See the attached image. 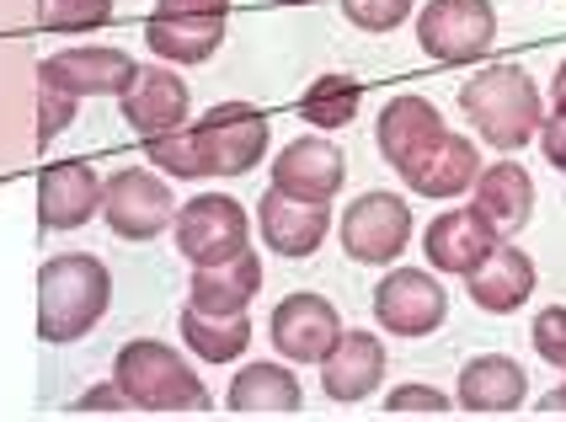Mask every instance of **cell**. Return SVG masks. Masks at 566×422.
Instances as JSON below:
<instances>
[{
    "label": "cell",
    "instance_id": "obj_1",
    "mask_svg": "<svg viewBox=\"0 0 566 422\" xmlns=\"http://www.w3.org/2000/svg\"><path fill=\"white\" fill-rule=\"evenodd\" d=\"M375 139L417 198H460L481 177L475 145L449 129L428 97H390L375 118Z\"/></svg>",
    "mask_w": 566,
    "mask_h": 422
},
{
    "label": "cell",
    "instance_id": "obj_2",
    "mask_svg": "<svg viewBox=\"0 0 566 422\" xmlns=\"http://www.w3.org/2000/svg\"><path fill=\"white\" fill-rule=\"evenodd\" d=\"M150 161L166 177H241L268 156V118L247 102H224L209 107L192 129H171L145 139Z\"/></svg>",
    "mask_w": 566,
    "mask_h": 422
},
{
    "label": "cell",
    "instance_id": "obj_3",
    "mask_svg": "<svg viewBox=\"0 0 566 422\" xmlns=\"http://www.w3.org/2000/svg\"><path fill=\"white\" fill-rule=\"evenodd\" d=\"M113 299V273L92 252L49 257L38 273V337L43 342H81Z\"/></svg>",
    "mask_w": 566,
    "mask_h": 422
},
{
    "label": "cell",
    "instance_id": "obj_4",
    "mask_svg": "<svg viewBox=\"0 0 566 422\" xmlns=\"http://www.w3.org/2000/svg\"><path fill=\"white\" fill-rule=\"evenodd\" d=\"M460 107H465L471 129L486 145H497V150H524L539 134V118H545L539 86L530 81V70H518V65L481 70L471 86L460 92Z\"/></svg>",
    "mask_w": 566,
    "mask_h": 422
},
{
    "label": "cell",
    "instance_id": "obj_5",
    "mask_svg": "<svg viewBox=\"0 0 566 422\" xmlns=\"http://www.w3.org/2000/svg\"><path fill=\"white\" fill-rule=\"evenodd\" d=\"M113 380L128 395V407H139V412H209V390L188 369V358L150 337L128 342L118 354Z\"/></svg>",
    "mask_w": 566,
    "mask_h": 422
},
{
    "label": "cell",
    "instance_id": "obj_6",
    "mask_svg": "<svg viewBox=\"0 0 566 422\" xmlns=\"http://www.w3.org/2000/svg\"><path fill=\"white\" fill-rule=\"evenodd\" d=\"M492 38H497V11L486 0H433L417 17V43L443 65L481 60Z\"/></svg>",
    "mask_w": 566,
    "mask_h": 422
},
{
    "label": "cell",
    "instance_id": "obj_7",
    "mask_svg": "<svg viewBox=\"0 0 566 422\" xmlns=\"http://www.w3.org/2000/svg\"><path fill=\"white\" fill-rule=\"evenodd\" d=\"M171 230H177V252L198 267V262H220L247 252L252 220L230 193H198L188 209H177Z\"/></svg>",
    "mask_w": 566,
    "mask_h": 422
},
{
    "label": "cell",
    "instance_id": "obj_8",
    "mask_svg": "<svg viewBox=\"0 0 566 422\" xmlns=\"http://www.w3.org/2000/svg\"><path fill=\"white\" fill-rule=\"evenodd\" d=\"M102 220L124 241H150V235H160L177 220V203H171V188L160 177L128 166L113 182H102Z\"/></svg>",
    "mask_w": 566,
    "mask_h": 422
},
{
    "label": "cell",
    "instance_id": "obj_9",
    "mask_svg": "<svg viewBox=\"0 0 566 422\" xmlns=\"http://www.w3.org/2000/svg\"><path fill=\"white\" fill-rule=\"evenodd\" d=\"M375 316L385 331L396 337H428L439 331L443 316H449V294L433 273L422 267H390L375 289Z\"/></svg>",
    "mask_w": 566,
    "mask_h": 422
},
{
    "label": "cell",
    "instance_id": "obj_10",
    "mask_svg": "<svg viewBox=\"0 0 566 422\" xmlns=\"http://www.w3.org/2000/svg\"><path fill=\"white\" fill-rule=\"evenodd\" d=\"M411 241V209L401 193H364L343 214V246L353 262H396Z\"/></svg>",
    "mask_w": 566,
    "mask_h": 422
},
{
    "label": "cell",
    "instance_id": "obj_11",
    "mask_svg": "<svg viewBox=\"0 0 566 422\" xmlns=\"http://www.w3.org/2000/svg\"><path fill=\"white\" fill-rule=\"evenodd\" d=\"M337 337H343L337 305L311 289L289 294L279 310H273V348H279L289 363H321V358L337 348Z\"/></svg>",
    "mask_w": 566,
    "mask_h": 422
},
{
    "label": "cell",
    "instance_id": "obj_12",
    "mask_svg": "<svg viewBox=\"0 0 566 422\" xmlns=\"http://www.w3.org/2000/svg\"><path fill=\"white\" fill-rule=\"evenodd\" d=\"M38 81H54L75 97H124L139 81V65L124 49H64L38 65Z\"/></svg>",
    "mask_w": 566,
    "mask_h": 422
},
{
    "label": "cell",
    "instance_id": "obj_13",
    "mask_svg": "<svg viewBox=\"0 0 566 422\" xmlns=\"http://www.w3.org/2000/svg\"><path fill=\"white\" fill-rule=\"evenodd\" d=\"M343 182H347L343 150L332 139H321V134H305V139L283 145L279 161H273V188H283L294 198H311V203H332L343 193Z\"/></svg>",
    "mask_w": 566,
    "mask_h": 422
},
{
    "label": "cell",
    "instance_id": "obj_14",
    "mask_svg": "<svg viewBox=\"0 0 566 422\" xmlns=\"http://www.w3.org/2000/svg\"><path fill=\"white\" fill-rule=\"evenodd\" d=\"M326 225H332V203H311V198H294L283 188H268L256 203V230L279 257H311L326 241Z\"/></svg>",
    "mask_w": 566,
    "mask_h": 422
},
{
    "label": "cell",
    "instance_id": "obj_15",
    "mask_svg": "<svg viewBox=\"0 0 566 422\" xmlns=\"http://www.w3.org/2000/svg\"><path fill=\"white\" fill-rule=\"evenodd\" d=\"M471 193H475L471 209L492 225L497 241L518 235V230L530 225V214H535V177H530L518 161L481 166V177L471 182Z\"/></svg>",
    "mask_w": 566,
    "mask_h": 422
},
{
    "label": "cell",
    "instance_id": "obj_16",
    "mask_svg": "<svg viewBox=\"0 0 566 422\" xmlns=\"http://www.w3.org/2000/svg\"><path fill=\"white\" fill-rule=\"evenodd\" d=\"M102 209V177L86 161H60L38 182V220L43 230H81Z\"/></svg>",
    "mask_w": 566,
    "mask_h": 422
},
{
    "label": "cell",
    "instance_id": "obj_17",
    "mask_svg": "<svg viewBox=\"0 0 566 422\" xmlns=\"http://www.w3.org/2000/svg\"><path fill=\"white\" fill-rule=\"evenodd\" d=\"M465 289H471V299L486 316H513V310L530 305V294H535V257L497 241L492 257L475 262L471 273H465Z\"/></svg>",
    "mask_w": 566,
    "mask_h": 422
},
{
    "label": "cell",
    "instance_id": "obj_18",
    "mask_svg": "<svg viewBox=\"0 0 566 422\" xmlns=\"http://www.w3.org/2000/svg\"><path fill=\"white\" fill-rule=\"evenodd\" d=\"M492 246H497V235H492V225L475 209H443L439 220H428V230H422L428 262L439 273H460V278L471 273L475 262L492 257Z\"/></svg>",
    "mask_w": 566,
    "mask_h": 422
},
{
    "label": "cell",
    "instance_id": "obj_19",
    "mask_svg": "<svg viewBox=\"0 0 566 422\" xmlns=\"http://www.w3.org/2000/svg\"><path fill=\"white\" fill-rule=\"evenodd\" d=\"M188 107H192L188 86H182V75H171V70H139V81L124 92V118L145 134V139L182 129V124H188Z\"/></svg>",
    "mask_w": 566,
    "mask_h": 422
},
{
    "label": "cell",
    "instance_id": "obj_20",
    "mask_svg": "<svg viewBox=\"0 0 566 422\" xmlns=\"http://www.w3.org/2000/svg\"><path fill=\"white\" fill-rule=\"evenodd\" d=\"M321 380L332 401H364L385 380V342L369 331H343L337 348L321 358Z\"/></svg>",
    "mask_w": 566,
    "mask_h": 422
},
{
    "label": "cell",
    "instance_id": "obj_21",
    "mask_svg": "<svg viewBox=\"0 0 566 422\" xmlns=\"http://www.w3.org/2000/svg\"><path fill=\"white\" fill-rule=\"evenodd\" d=\"M454 395H460L465 412H518L524 395H530V374H524L518 358L486 354V358H471V363L460 369Z\"/></svg>",
    "mask_w": 566,
    "mask_h": 422
},
{
    "label": "cell",
    "instance_id": "obj_22",
    "mask_svg": "<svg viewBox=\"0 0 566 422\" xmlns=\"http://www.w3.org/2000/svg\"><path fill=\"white\" fill-rule=\"evenodd\" d=\"M300 401H305L300 380H294L283 363H273V358L247 363V369L230 380V395H224V407H230L235 418H289V412H300Z\"/></svg>",
    "mask_w": 566,
    "mask_h": 422
},
{
    "label": "cell",
    "instance_id": "obj_23",
    "mask_svg": "<svg viewBox=\"0 0 566 422\" xmlns=\"http://www.w3.org/2000/svg\"><path fill=\"white\" fill-rule=\"evenodd\" d=\"M262 289V262L252 252H235L220 262L192 267V305L198 310H247Z\"/></svg>",
    "mask_w": 566,
    "mask_h": 422
},
{
    "label": "cell",
    "instance_id": "obj_24",
    "mask_svg": "<svg viewBox=\"0 0 566 422\" xmlns=\"http://www.w3.org/2000/svg\"><path fill=\"white\" fill-rule=\"evenodd\" d=\"M145 43L171 65H203L224 43V17H150Z\"/></svg>",
    "mask_w": 566,
    "mask_h": 422
},
{
    "label": "cell",
    "instance_id": "obj_25",
    "mask_svg": "<svg viewBox=\"0 0 566 422\" xmlns=\"http://www.w3.org/2000/svg\"><path fill=\"white\" fill-rule=\"evenodd\" d=\"M182 337L203 363H230L252 342V321H247V310H198L192 305L182 316Z\"/></svg>",
    "mask_w": 566,
    "mask_h": 422
},
{
    "label": "cell",
    "instance_id": "obj_26",
    "mask_svg": "<svg viewBox=\"0 0 566 422\" xmlns=\"http://www.w3.org/2000/svg\"><path fill=\"white\" fill-rule=\"evenodd\" d=\"M358 102H364V92H358L353 75H321L300 97V118L315 124V129H343V124L358 118Z\"/></svg>",
    "mask_w": 566,
    "mask_h": 422
},
{
    "label": "cell",
    "instance_id": "obj_27",
    "mask_svg": "<svg viewBox=\"0 0 566 422\" xmlns=\"http://www.w3.org/2000/svg\"><path fill=\"white\" fill-rule=\"evenodd\" d=\"M113 17V0H38V22L49 33H92Z\"/></svg>",
    "mask_w": 566,
    "mask_h": 422
},
{
    "label": "cell",
    "instance_id": "obj_28",
    "mask_svg": "<svg viewBox=\"0 0 566 422\" xmlns=\"http://www.w3.org/2000/svg\"><path fill=\"white\" fill-rule=\"evenodd\" d=\"M75 124V92H64L54 81H38V139H60Z\"/></svg>",
    "mask_w": 566,
    "mask_h": 422
},
{
    "label": "cell",
    "instance_id": "obj_29",
    "mask_svg": "<svg viewBox=\"0 0 566 422\" xmlns=\"http://www.w3.org/2000/svg\"><path fill=\"white\" fill-rule=\"evenodd\" d=\"M347 22L364 33H396L411 17V0H343Z\"/></svg>",
    "mask_w": 566,
    "mask_h": 422
},
{
    "label": "cell",
    "instance_id": "obj_30",
    "mask_svg": "<svg viewBox=\"0 0 566 422\" xmlns=\"http://www.w3.org/2000/svg\"><path fill=\"white\" fill-rule=\"evenodd\" d=\"M535 348L545 363H556L566 369V305H551V310H539L535 321Z\"/></svg>",
    "mask_w": 566,
    "mask_h": 422
},
{
    "label": "cell",
    "instance_id": "obj_31",
    "mask_svg": "<svg viewBox=\"0 0 566 422\" xmlns=\"http://www.w3.org/2000/svg\"><path fill=\"white\" fill-rule=\"evenodd\" d=\"M385 412H390V418H407V412H449V395L433 386H401L385 395Z\"/></svg>",
    "mask_w": 566,
    "mask_h": 422
},
{
    "label": "cell",
    "instance_id": "obj_32",
    "mask_svg": "<svg viewBox=\"0 0 566 422\" xmlns=\"http://www.w3.org/2000/svg\"><path fill=\"white\" fill-rule=\"evenodd\" d=\"M535 139H539V150H545V161L556 166V171H566V113H545Z\"/></svg>",
    "mask_w": 566,
    "mask_h": 422
},
{
    "label": "cell",
    "instance_id": "obj_33",
    "mask_svg": "<svg viewBox=\"0 0 566 422\" xmlns=\"http://www.w3.org/2000/svg\"><path fill=\"white\" fill-rule=\"evenodd\" d=\"M230 0H160V17H224Z\"/></svg>",
    "mask_w": 566,
    "mask_h": 422
},
{
    "label": "cell",
    "instance_id": "obj_34",
    "mask_svg": "<svg viewBox=\"0 0 566 422\" xmlns=\"http://www.w3.org/2000/svg\"><path fill=\"white\" fill-rule=\"evenodd\" d=\"M551 102H556V113H566V60L556 65V81H551Z\"/></svg>",
    "mask_w": 566,
    "mask_h": 422
},
{
    "label": "cell",
    "instance_id": "obj_35",
    "mask_svg": "<svg viewBox=\"0 0 566 422\" xmlns=\"http://www.w3.org/2000/svg\"><path fill=\"white\" fill-rule=\"evenodd\" d=\"M539 407H545V412H556V407H566V386L556 390V395H545V401H539Z\"/></svg>",
    "mask_w": 566,
    "mask_h": 422
}]
</instances>
